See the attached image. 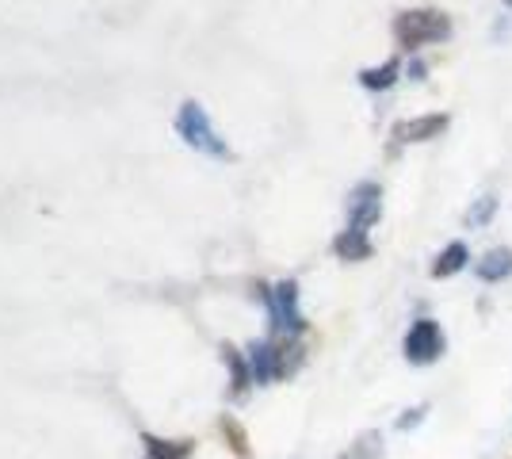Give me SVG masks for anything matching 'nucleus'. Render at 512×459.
<instances>
[{"mask_svg": "<svg viewBox=\"0 0 512 459\" xmlns=\"http://www.w3.org/2000/svg\"><path fill=\"white\" fill-rule=\"evenodd\" d=\"M176 134H180L192 150L207 153L214 161H230V157H234L230 146H226V138L214 131L211 115H207V108H203L199 100H184V104H180V111H176Z\"/></svg>", "mask_w": 512, "mask_h": 459, "instance_id": "f257e3e1", "label": "nucleus"}, {"mask_svg": "<svg viewBox=\"0 0 512 459\" xmlns=\"http://www.w3.org/2000/svg\"><path fill=\"white\" fill-rule=\"evenodd\" d=\"M451 35V20L436 8H413V12H402L394 20V39L406 50H417V46L428 43H444Z\"/></svg>", "mask_w": 512, "mask_h": 459, "instance_id": "f03ea898", "label": "nucleus"}, {"mask_svg": "<svg viewBox=\"0 0 512 459\" xmlns=\"http://www.w3.org/2000/svg\"><path fill=\"white\" fill-rule=\"evenodd\" d=\"M260 299L268 303V314H272V329L276 333H287V337H299L306 329V318L299 310V284L295 280H283L276 287H260Z\"/></svg>", "mask_w": 512, "mask_h": 459, "instance_id": "7ed1b4c3", "label": "nucleus"}, {"mask_svg": "<svg viewBox=\"0 0 512 459\" xmlns=\"http://www.w3.org/2000/svg\"><path fill=\"white\" fill-rule=\"evenodd\" d=\"M444 329H440V322L436 318H417L413 326H409L406 333V360L409 364H417V368H428V364H436L440 356H444Z\"/></svg>", "mask_w": 512, "mask_h": 459, "instance_id": "20e7f679", "label": "nucleus"}, {"mask_svg": "<svg viewBox=\"0 0 512 459\" xmlns=\"http://www.w3.org/2000/svg\"><path fill=\"white\" fill-rule=\"evenodd\" d=\"M383 215V192H379V184H356L352 188V196H348V230H360L367 234L375 222Z\"/></svg>", "mask_w": 512, "mask_h": 459, "instance_id": "39448f33", "label": "nucleus"}, {"mask_svg": "<svg viewBox=\"0 0 512 459\" xmlns=\"http://www.w3.org/2000/svg\"><path fill=\"white\" fill-rule=\"evenodd\" d=\"M448 115L436 111V115H417V119H398L394 123V142H428V138H440L448 131Z\"/></svg>", "mask_w": 512, "mask_h": 459, "instance_id": "423d86ee", "label": "nucleus"}, {"mask_svg": "<svg viewBox=\"0 0 512 459\" xmlns=\"http://www.w3.org/2000/svg\"><path fill=\"white\" fill-rule=\"evenodd\" d=\"M249 372H253V383H272V379H283V368H279V345L272 341H253L249 345Z\"/></svg>", "mask_w": 512, "mask_h": 459, "instance_id": "0eeeda50", "label": "nucleus"}, {"mask_svg": "<svg viewBox=\"0 0 512 459\" xmlns=\"http://www.w3.org/2000/svg\"><path fill=\"white\" fill-rule=\"evenodd\" d=\"M509 276H512L509 245H497V249H490V253L478 261V280H482V284H501V280H509Z\"/></svg>", "mask_w": 512, "mask_h": 459, "instance_id": "6e6552de", "label": "nucleus"}, {"mask_svg": "<svg viewBox=\"0 0 512 459\" xmlns=\"http://www.w3.org/2000/svg\"><path fill=\"white\" fill-rule=\"evenodd\" d=\"M470 261V249L463 245V241H451L448 249L436 257V264H432V276L436 280H448V276H455V272H463Z\"/></svg>", "mask_w": 512, "mask_h": 459, "instance_id": "1a4fd4ad", "label": "nucleus"}, {"mask_svg": "<svg viewBox=\"0 0 512 459\" xmlns=\"http://www.w3.org/2000/svg\"><path fill=\"white\" fill-rule=\"evenodd\" d=\"M333 253H337L341 261H367V257H371V241H367V234H360V230H344L341 238L333 241Z\"/></svg>", "mask_w": 512, "mask_h": 459, "instance_id": "9d476101", "label": "nucleus"}, {"mask_svg": "<svg viewBox=\"0 0 512 459\" xmlns=\"http://www.w3.org/2000/svg\"><path fill=\"white\" fill-rule=\"evenodd\" d=\"M222 360L230 368V383H234V394H245L249 383H253V372H249V356H241L234 345H222Z\"/></svg>", "mask_w": 512, "mask_h": 459, "instance_id": "9b49d317", "label": "nucleus"}, {"mask_svg": "<svg viewBox=\"0 0 512 459\" xmlns=\"http://www.w3.org/2000/svg\"><path fill=\"white\" fill-rule=\"evenodd\" d=\"M146 452L153 459H188L192 456V440H161V437H142Z\"/></svg>", "mask_w": 512, "mask_h": 459, "instance_id": "f8f14e48", "label": "nucleus"}, {"mask_svg": "<svg viewBox=\"0 0 512 459\" xmlns=\"http://www.w3.org/2000/svg\"><path fill=\"white\" fill-rule=\"evenodd\" d=\"M218 429H222V437H226V444L234 448L237 459H249V456H253V448H249V433H245V429L237 425L234 417H222V421H218Z\"/></svg>", "mask_w": 512, "mask_h": 459, "instance_id": "ddd939ff", "label": "nucleus"}, {"mask_svg": "<svg viewBox=\"0 0 512 459\" xmlns=\"http://www.w3.org/2000/svg\"><path fill=\"white\" fill-rule=\"evenodd\" d=\"M398 81V62H386V66H375V69H363L360 73V85L371 88V92H383Z\"/></svg>", "mask_w": 512, "mask_h": 459, "instance_id": "4468645a", "label": "nucleus"}, {"mask_svg": "<svg viewBox=\"0 0 512 459\" xmlns=\"http://www.w3.org/2000/svg\"><path fill=\"white\" fill-rule=\"evenodd\" d=\"M341 459H383V437L379 433H363Z\"/></svg>", "mask_w": 512, "mask_h": 459, "instance_id": "2eb2a0df", "label": "nucleus"}, {"mask_svg": "<svg viewBox=\"0 0 512 459\" xmlns=\"http://www.w3.org/2000/svg\"><path fill=\"white\" fill-rule=\"evenodd\" d=\"M493 215H497V196H482L467 211V219H463V222H467L470 230H474V226H486V222H490Z\"/></svg>", "mask_w": 512, "mask_h": 459, "instance_id": "dca6fc26", "label": "nucleus"}, {"mask_svg": "<svg viewBox=\"0 0 512 459\" xmlns=\"http://www.w3.org/2000/svg\"><path fill=\"white\" fill-rule=\"evenodd\" d=\"M425 414H428V406H413V410H406V414L394 421V429H398V433H409L413 425H421V421H425Z\"/></svg>", "mask_w": 512, "mask_h": 459, "instance_id": "f3484780", "label": "nucleus"}, {"mask_svg": "<svg viewBox=\"0 0 512 459\" xmlns=\"http://www.w3.org/2000/svg\"><path fill=\"white\" fill-rule=\"evenodd\" d=\"M505 4H509V8H512V0H505Z\"/></svg>", "mask_w": 512, "mask_h": 459, "instance_id": "a211bd4d", "label": "nucleus"}, {"mask_svg": "<svg viewBox=\"0 0 512 459\" xmlns=\"http://www.w3.org/2000/svg\"><path fill=\"white\" fill-rule=\"evenodd\" d=\"M146 459H153V456H146Z\"/></svg>", "mask_w": 512, "mask_h": 459, "instance_id": "6ab92c4d", "label": "nucleus"}]
</instances>
